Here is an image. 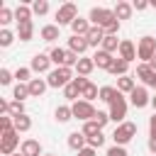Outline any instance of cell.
I'll use <instances>...</instances> for the list:
<instances>
[{
	"label": "cell",
	"instance_id": "cell-1",
	"mask_svg": "<svg viewBox=\"0 0 156 156\" xmlns=\"http://www.w3.org/2000/svg\"><path fill=\"white\" fill-rule=\"evenodd\" d=\"M88 20L93 22V27H102V29L110 27L112 22H119V20L115 17V10H107V7H93Z\"/></svg>",
	"mask_w": 156,
	"mask_h": 156
},
{
	"label": "cell",
	"instance_id": "cell-2",
	"mask_svg": "<svg viewBox=\"0 0 156 156\" xmlns=\"http://www.w3.org/2000/svg\"><path fill=\"white\" fill-rule=\"evenodd\" d=\"M71 80H73V71H71V68H66V66L54 68V71L49 73V78H46L49 88H66Z\"/></svg>",
	"mask_w": 156,
	"mask_h": 156
},
{
	"label": "cell",
	"instance_id": "cell-3",
	"mask_svg": "<svg viewBox=\"0 0 156 156\" xmlns=\"http://www.w3.org/2000/svg\"><path fill=\"white\" fill-rule=\"evenodd\" d=\"M134 134H136V124H134V122H122V124H117L112 139H115L117 146H124V144H129V141L134 139Z\"/></svg>",
	"mask_w": 156,
	"mask_h": 156
},
{
	"label": "cell",
	"instance_id": "cell-4",
	"mask_svg": "<svg viewBox=\"0 0 156 156\" xmlns=\"http://www.w3.org/2000/svg\"><path fill=\"white\" fill-rule=\"evenodd\" d=\"M71 110H73V117L76 119H80V122H90V119H95V107H93V102H88V100H76L73 105H71Z\"/></svg>",
	"mask_w": 156,
	"mask_h": 156
},
{
	"label": "cell",
	"instance_id": "cell-5",
	"mask_svg": "<svg viewBox=\"0 0 156 156\" xmlns=\"http://www.w3.org/2000/svg\"><path fill=\"white\" fill-rule=\"evenodd\" d=\"M136 56H139L144 63H149V61L156 56V39H154V37H141V39H139V46H136Z\"/></svg>",
	"mask_w": 156,
	"mask_h": 156
},
{
	"label": "cell",
	"instance_id": "cell-6",
	"mask_svg": "<svg viewBox=\"0 0 156 156\" xmlns=\"http://www.w3.org/2000/svg\"><path fill=\"white\" fill-rule=\"evenodd\" d=\"M78 17V7L73 5V2H66V5H61L58 10H56V24L61 27V24H73V20Z\"/></svg>",
	"mask_w": 156,
	"mask_h": 156
},
{
	"label": "cell",
	"instance_id": "cell-7",
	"mask_svg": "<svg viewBox=\"0 0 156 156\" xmlns=\"http://www.w3.org/2000/svg\"><path fill=\"white\" fill-rule=\"evenodd\" d=\"M127 117V100L122 98V93H117V98L110 102V119L112 122H122Z\"/></svg>",
	"mask_w": 156,
	"mask_h": 156
},
{
	"label": "cell",
	"instance_id": "cell-8",
	"mask_svg": "<svg viewBox=\"0 0 156 156\" xmlns=\"http://www.w3.org/2000/svg\"><path fill=\"white\" fill-rule=\"evenodd\" d=\"M17 144H20V134L12 129V132H5L2 136H0V151L5 154V156H12L15 154V149H17Z\"/></svg>",
	"mask_w": 156,
	"mask_h": 156
},
{
	"label": "cell",
	"instance_id": "cell-9",
	"mask_svg": "<svg viewBox=\"0 0 156 156\" xmlns=\"http://www.w3.org/2000/svg\"><path fill=\"white\" fill-rule=\"evenodd\" d=\"M129 102H132L134 107H139V110H141V107H146V105L151 102V98H149V93H146V88H144V85H136V88L129 93Z\"/></svg>",
	"mask_w": 156,
	"mask_h": 156
},
{
	"label": "cell",
	"instance_id": "cell-10",
	"mask_svg": "<svg viewBox=\"0 0 156 156\" xmlns=\"http://www.w3.org/2000/svg\"><path fill=\"white\" fill-rule=\"evenodd\" d=\"M136 78H139L144 85L154 88V83H156V71H154L149 63H139V66H136Z\"/></svg>",
	"mask_w": 156,
	"mask_h": 156
},
{
	"label": "cell",
	"instance_id": "cell-11",
	"mask_svg": "<svg viewBox=\"0 0 156 156\" xmlns=\"http://www.w3.org/2000/svg\"><path fill=\"white\" fill-rule=\"evenodd\" d=\"M49 66H51V56L49 54H37L34 58H32V71H37V73H46L49 71Z\"/></svg>",
	"mask_w": 156,
	"mask_h": 156
},
{
	"label": "cell",
	"instance_id": "cell-12",
	"mask_svg": "<svg viewBox=\"0 0 156 156\" xmlns=\"http://www.w3.org/2000/svg\"><path fill=\"white\" fill-rule=\"evenodd\" d=\"M20 154H22V156H44L37 139H24L22 146H20Z\"/></svg>",
	"mask_w": 156,
	"mask_h": 156
},
{
	"label": "cell",
	"instance_id": "cell-13",
	"mask_svg": "<svg viewBox=\"0 0 156 156\" xmlns=\"http://www.w3.org/2000/svg\"><path fill=\"white\" fill-rule=\"evenodd\" d=\"M93 61H95V66H98V68H105V71H110V66L115 63L112 54H107V51H102V49H98V51L93 54Z\"/></svg>",
	"mask_w": 156,
	"mask_h": 156
},
{
	"label": "cell",
	"instance_id": "cell-14",
	"mask_svg": "<svg viewBox=\"0 0 156 156\" xmlns=\"http://www.w3.org/2000/svg\"><path fill=\"white\" fill-rule=\"evenodd\" d=\"M119 58L127 61V63H132V61L136 58V49H134V44H132L129 39H124V41L119 44Z\"/></svg>",
	"mask_w": 156,
	"mask_h": 156
},
{
	"label": "cell",
	"instance_id": "cell-15",
	"mask_svg": "<svg viewBox=\"0 0 156 156\" xmlns=\"http://www.w3.org/2000/svg\"><path fill=\"white\" fill-rule=\"evenodd\" d=\"M85 144H88V136H85L83 132H71V134H68V146H71L73 151H83Z\"/></svg>",
	"mask_w": 156,
	"mask_h": 156
},
{
	"label": "cell",
	"instance_id": "cell-16",
	"mask_svg": "<svg viewBox=\"0 0 156 156\" xmlns=\"http://www.w3.org/2000/svg\"><path fill=\"white\" fill-rule=\"evenodd\" d=\"M105 37H107V34H105V29H102V27H90V32H88V37H85V39H88V46H98V44L102 46Z\"/></svg>",
	"mask_w": 156,
	"mask_h": 156
},
{
	"label": "cell",
	"instance_id": "cell-17",
	"mask_svg": "<svg viewBox=\"0 0 156 156\" xmlns=\"http://www.w3.org/2000/svg\"><path fill=\"white\" fill-rule=\"evenodd\" d=\"M27 85H29V95H32V98H41V95H44V90L49 88V83H46L44 78H32Z\"/></svg>",
	"mask_w": 156,
	"mask_h": 156
},
{
	"label": "cell",
	"instance_id": "cell-18",
	"mask_svg": "<svg viewBox=\"0 0 156 156\" xmlns=\"http://www.w3.org/2000/svg\"><path fill=\"white\" fill-rule=\"evenodd\" d=\"M71 29H73V37H88V32H90V22L83 20V17H76L73 24H71Z\"/></svg>",
	"mask_w": 156,
	"mask_h": 156
},
{
	"label": "cell",
	"instance_id": "cell-19",
	"mask_svg": "<svg viewBox=\"0 0 156 156\" xmlns=\"http://www.w3.org/2000/svg\"><path fill=\"white\" fill-rule=\"evenodd\" d=\"M85 49H88V39H85V37H71V39H68V51H73V54L80 56Z\"/></svg>",
	"mask_w": 156,
	"mask_h": 156
},
{
	"label": "cell",
	"instance_id": "cell-20",
	"mask_svg": "<svg viewBox=\"0 0 156 156\" xmlns=\"http://www.w3.org/2000/svg\"><path fill=\"white\" fill-rule=\"evenodd\" d=\"M93 68H95V61H93V56H90V58H88V56H80V58H78V63H76V71H78V76H88Z\"/></svg>",
	"mask_w": 156,
	"mask_h": 156
},
{
	"label": "cell",
	"instance_id": "cell-21",
	"mask_svg": "<svg viewBox=\"0 0 156 156\" xmlns=\"http://www.w3.org/2000/svg\"><path fill=\"white\" fill-rule=\"evenodd\" d=\"M132 12H134V7H132L129 2H117V5H115V17H117V20H129Z\"/></svg>",
	"mask_w": 156,
	"mask_h": 156
},
{
	"label": "cell",
	"instance_id": "cell-22",
	"mask_svg": "<svg viewBox=\"0 0 156 156\" xmlns=\"http://www.w3.org/2000/svg\"><path fill=\"white\" fill-rule=\"evenodd\" d=\"M66 54H68V49H61V46L51 49V51H49V56H51V63H56L58 68H61V66H66Z\"/></svg>",
	"mask_w": 156,
	"mask_h": 156
},
{
	"label": "cell",
	"instance_id": "cell-23",
	"mask_svg": "<svg viewBox=\"0 0 156 156\" xmlns=\"http://www.w3.org/2000/svg\"><path fill=\"white\" fill-rule=\"evenodd\" d=\"M32 34H34V24H32V22H22V24L17 27V37H20V41H29Z\"/></svg>",
	"mask_w": 156,
	"mask_h": 156
},
{
	"label": "cell",
	"instance_id": "cell-24",
	"mask_svg": "<svg viewBox=\"0 0 156 156\" xmlns=\"http://www.w3.org/2000/svg\"><path fill=\"white\" fill-rule=\"evenodd\" d=\"M134 88H136V83H134L132 76H122V78H117V90H119V93H132Z\"/></svg>",
	"mask_w": 156,
	"mask_h": 156
},
{
	"label": "cell",
	"instance_id": "cell-25",
	"mask_svg": "<svg viewBox=\"0 0 156 156\" xmlns=\"http://www.w3.org/2000/svg\"><path fill=\"white\" fill-rule=\"evenodd\" d=\"M127 68H129V63H127V61H122V58L117 56V58H115V63L110 66V73H112V76H119V78H122V76H127Z\"/></svg>",
	"mask_w": 156,
	"mask_h": 156
},
{
	"label": "cell",
	"instance_id": "cell-26",
	"mask_svg": "<svg viewBox=\"0 0 156 156\" xmlns=\"http://www.w3.org/2000/svg\"><path fill=\"white\" fill-rule=\"evenodd\" d=\"M41 39H44V41L58 39V24H46V27H41Z\"/></svg>",
	"mask_w": 156,
	"mask_h": 156
},
{
	"label": "cell",
	"instance_id": "cell-27",
	"mask_svg": "<svg viewBox=\"0 0 156 156\" xmlns=\"http://www.w3.org/2000/svg\"><path fill=\"white\" fill-rule=\"evenodd\" d=\"M54 117H56L58 122H68V119H73V110H71L68 105H58L56 112H54Z\"/></svg>",
	"mask_w": 156,
	"mask_h": 156
},
{
	"label": "cell",
	"instance_id": "cell-28",
	"mask_svg": "<svg viewBox=\"0 0 156 156\" xmlns=\"http://www.w3.org/2000/svg\"><path fill=\"white\" fill-rule=\"evenodd\" d=\"M32 129V119L27 117V115H20V117H15V132L20 134V132H29Z\"/></svg>",
	"mask_w": 156,
	"mask_h": 156
},
{
	"label": "cell",
	"instance_id": "cell-29",
	"mask_svg": "<svg viewBox=\"0 0 156 156\" xmlns=\"http://www.w3.org/2000/svg\"><path fill=\"white\" fill-rule=\"evenodd\" d=\"M29 17H32V10H29L27 5H20V7L15 10V20H17V24H22V22H32Z\"/></svg>",
	"mask_w": 156,
	"mask_h": 156
},
{
	"label": "cell",
	"instance_id": "cell-30",
	"mask_svg": "<svg viewBox=\"0 0 156 156\" xmlns=\"http://www.w3.org/2000/svg\"><path fill=\"white\" fill-rule=\"evenodd\" d=\"M12 98H15L17 102H22L24 98H29V85H24V83H17V85H15V90H12Z\"/></svg>",
	"mask_w": 156,
	"mask_h": 156
},
{
	"label": "cell",
	"instance_id": "cell-31",
	"mask_svg": "<svg viewBox=\"0 0 156 156\" xmlns=\"http://www.w3.org/2000/svg\"><path fill=\"white\" fill-rule=\"evenodd\" d=\"M119 44H122V41H117V37H105V41H102V51H107V54L119 51Z\"/></svg>",
	"mask_w": 156,
	"mask_h": 156
},
{
	"label": "cell",
	"instance_id": "cell-32",
	"mask_svg": "<svg viewBox=\"0 0 156 156\" xmlns=\"http://www.w3.org/2000/svg\"><path fill=\"white\" fill-rule=\"evenodd\" d=\"M117 88H112V85H105V88H100V100H105V102H112L115 98H117Z\"/></svg>",
	"mask_w": 156,
	"mask_h": 156
},
{
	"label": "cell",
	"instance_id": "cell-33",
	"mask_svg": "<svg viewBox=\"0 0 156 156\" xmlns=\"http://www.w3.org/2000/svg\"><path fill=\"white\" fill-rule=\"evenodd\" d=\"M32 12L39 15V17L46 15V12H49V2H46V0H34V2H32Z\"/></svg>",
	"mask_w": 156,
	"mask_h": 156
},
{
	"label": "cell",
	"instance_id": "cell-34",
	"mask_svg": "<svg viewBox=\"0 0 156 156\" xmlns=\"http://www.w3.org/2000/svg\"><path fill=\"white\" fill-rule=\"evenodd\" d=\"M80 98H85L88 102H93L95 98H100V90H98V85H93V83H88V88L83 90V95Z\"/></svg>",
	"mask_w": 156,
	"mask_h": 156
},
{
	"label": "cell",
	"instance_id": "cell-35",
	"mask_svg": "<svg viewBox=\"0 0 156 156\" xmlns=\"http://www.w3.org/2000/svg\"><path fill=\"white\" fill-rule=\"evenodd\" d=\"M7 115H10V117H20V115H24V105L17 102V100H12V102L7 105Z\"/></svg>",
	"mask_w": 156,
	"mask_h": 156
},
{
	"label": "cell",
	"instance_id": "cell-36",
	"mask_svg": "<svg viewBox=\"0 0 156 156\" xmlns=\"http://www.w3.org/2000/svg\"><path fill=\"white\" fill-rule=\"evenodd\" d=\"M12 129H15V117L2 115V117H0V132L5 134V132H12Z\"/></svg>",
	"mask_w": 156,
	"mask_h": 156
},
{
	"label": "cell",
	"instance_id": "cell-37",
	"mask_svg": "<svg viewBox=\"0 0 156 156\" xmlns=\"http://www.w3.org/2000/svg\"><path fill=\"white\" fill-rule=\"evenodd\" d=\"M100 132H102V129L98 127V122H95V119H90V122H85V124H83V134H85V136H95V134H100Z\"/></svg>",
	"mask_w": 156,
	"mask_h": 156
},
{
	"label": "cell",
	"instance_id": "cell-38",
	"mask_svg": "<svg viewBox=\"0 0 156 156\" xmlns=\"http://www.w3.org/2000/svg\"><path fill=\"white\" fill-rule=\"evenodd\" d=\"M63 95H66L68 100H76V98H80V90H78V85H76V83L71 80V83H68V85L63 88Z\"/></svg>",
	"mask_w": 156,
	"mask_h": 156
},
{
	"label": "cell",
	"instance_id": "cell-39",
	"mask_svg": "<svg viewBox=\"0 0 156 156\" xmlns=\"http://www.w3.org/2000/svg\"><path fill=\"white\" fill-rule=\"evenodd\" d=\"M12 17H15V12L10 7H0V24H10Z\"/></svg>",
	"mask_w": 156,
	"mask_h": 156
},
{
	"label": "cell",
	"instance_id": "cell-40",
	"mask_svg": "<svg viewBox=\"0 0 156 156\" xmlns=\"http://www.w3.org/2000/svg\"><path fill=\"white\" fill-rule=\"evenodd\" d=\"M12 41H15V34H12L10 29H2V32H0V46H10Z\"/></svg>",
	"mask_w": 156,
	"mask_h": 156
},
{
	"label": "cell",
	"instance_id": "cell-41",
	"mask_svg": "<svg viewBox=\"0 0 156 156\" xmlns=\"http://www.w3.org/2000/svg\"><path fill=\"white\" fill-rule=\"evenodd\" d=\"M29 76H32V68H24V66H22V68H17V71H15V78H17L20 83H24V80H32Z\"/></svg>",
	"mask_w": 156,
	"mask_h": 156
},
{
	"label": "cell",
	"instance_id": "cell-42",
	"mask_svg": "<svg viewBox=\"0 0 156 156\" xmlns=\"http://www.w3.org/2000/svg\"><path fill=\"white\" fill-rule=\"evenodd\" d=\"M102 144H105V136H102V132H100V134H95V136H88V146H90V149H100Z\"/></svg>",
	"mask_w": 156,
	"mask_h": 156
},
{
	"label": "cell",
	"instance_id": "cell-43",
	"mask_svg": "<svg viewBox=\"0 0 156 156\" xmlns=\"http://www.w3.org/2000/svg\"><path fill=\"white\" fill-rule=\"evenodd\" d=\"M95 122H98V127L102 129V127L110 122V112H100V110H98V115H95Z\"/></svg>",
	"mask_w": 156,
	"mask_h": 156
},
{
	"label": "cell",
	"instance_id": "cell-44",
	"mask_svg": "<svg viewBox=\"0 0 156 156\" xmlns=\"http://www.w3.org/2000/svg\"><path fill=\"white\" fill-rule=\"evenodd\" d=\"M107 156H127V149L115 144V146H110V149H107Z\"/></svg>",
	"mask_w": 156,
	"mask_h": 156
},
{
	"label": "cell",
	"instance_id": "cell-45",
	"mask_svg": "<svg viewBox=\"0 0 156 156\" xmlns=\"http://www.w3.org/2000/svg\"><path fill=\"white\" fill-rule=\"evenodd\" d=\"M10 80H12V73L7 68H0V85H10Z\"/></svg>",
	"mask_w": 156,
	"mask_h": 156
},
{
	"label": "cell",
	"instance_id": "cell-46",
	"mask_svg": "<svg viewBox=\"0 0 156 156\" xmlns=\"http://www.w3.org/2000/svg\"><path fill=\"white\" fill-rule=\"evenodd\" d=\"M73 83L78 85V90H80V95H83V90L88 88V83H90V80H88L85 76H78V78H73Z\"/></svg>",
	"mask_w": 156,
	"mask_h": 156
},
{
	"label": "cell",
	"instance_id": "cell-47",
	"mask_svg": "<svg viewBox=\"0 0 156 156\" xmlns=\"http://www.w3.org/2000/svg\"><path fill=\"white\" fill-rule=\"evenodd\" d=\"M149 132H151V136H156V112H154V117H149Z\"/></svg>",
	"mask_w": 156,
	"mask_h": 156
},
{
	"label": "cell",
	"instance_id": "cell-48",
	"mask_svg": "<svg viewBox=\"0 0 156 156\" xmlns=\"http://www.w3.org/2000/svg\"><path fill=\"white\" fill-rule=\"evenodd\" d=\"M132 7H134V10H139V12H141V10H146V7H149V2H144V0H136V2H134V5H132Z\"/></svg>",
	"mask_w": 156,
	"mask_h": 156
},
{
	"label": "cell",
	"instance_id": "cell-49",
	"mask_svg": "<svg viewBox=\"0 0 156 156\" xmlns=\"http://www.w3.org/2000/svg\"><path fill=\"white\" fill-rule=\"evenodd\" d=\"M146 146H149L151 154H156V136H149V144H146Z\"/></svg>",
	"mask_w": 156,
	"mask_h": 156
},
{
	"label": "cell",
	"instance_id": "cell-50",
	"mask_svg": "<svg viewBox=\"0 0 156 156\" xmlns=\"http://www.w3.org/2000/svg\"><path fill=\"white\" fill-rule=\"evenodd\" d=\"M78 156H95V149H90V146H85L83 151H78Z\"/></svg>",
	"mask_w": 156,
	"mask_h": 156
},
{
	"label": "cell",
	"instance_id": "cell-51",
	"mask_svg": "<svg viewBox=\"0 0 156 156\" xmlns=\"http://www.w3.org/2000/svg\"><path fill=\"white\" fill-rule=\"evenodd\" d=\"M149 66H151V68H154V71H156V56H154V58H151V61H149Z\"/></svg>",
	"mask_w": 156,
	"mask_h": 156
},
{
	"label": "cell",
	"instance_id": "cell-52",
	"mask_svg": "<svg viewBox=\"0 0 156 156\" xmlns=\"http://www.w3.org/2000/svg\"><path fill=\"white\" fill-rule=\"evenodd\" d=\"M151 105H154V110H156V95H154V98H151Z\"/></svg>",
	"mask_w": 156,
	"mask_h": 156
},
{
	"label": "cell",
	"instance_id": "cell-53",
	"mask_svg": "<svg viewBox=\"0 0 156 156\" xmlns=\"http://www.w3.org/2000/svg\"><path fill=\"white\" fill-rule=\"evenodd\" d=\"M151 5H154V7H156V0H154V2H151Z\"/></svg>",
	"mask_w": 156,
	"mask_h": 156
},
{
	"label": "cell",
	"instance_id": "cell-54",
	"mask_svg": "<svg viewBox=\"0 0 156 156\" xmlns=\"http://www.w3.org/2000/svg\"><path fill=\"white\" fill-rule=\"evenodd\" d=\"M12 156H22V154H12Z\"/></svg>",
	"mask_w": 156,
	"mask_h": 156
},
{
	"label": "cell",
	"instance_id": "cell-55",
	"mask_svg": "<svg viewBox=\"0 0 156 156\" xmlns=\"http://www.w3.org/2000/svg\"><path fill=\"white\" fill-rule=\"evenodd\" d=\"M44 156H54V154H44Z\"/></svg>",
	"mask_w": 156,
	"mask_h": 156
},
{
	"label": "cell",
	"instance_id": "cell-56",
	"mask_svg": "<svg viewBox=\"0 0 156 156\" xmlns=\"http://www.w3.org/2000/svg\"><path fill=\"white\" fill-rule=\"evenodd\" d=\"M154 88H156V83H154Z\"/></svg>",
	"mask_w": 156,
	"mask_h": 156
}]
</instances>
